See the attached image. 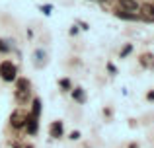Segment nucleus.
Masks as SVG:
<instances>
[{
    "label": "nucleus",
    "instance_id": "obj_13",
    "mask_svg": "<svg viewBox=\"0 0 154 148\" xmlns=\"http://www.w3.org/2000/svg\"><path fill=\"white\" fill-rule=\"evenodd\" d=\"M131 49H133V47H131V45H127V47H125V49H123V51H121V59H125V57H127V55H129V53H131Z\"/></svg>",
    "mask_w": 154,
    "mask_h": 148
},
{
    "label": "nucleus",
    "instance_id": "obj_15",
    "mask_svg": "<svg viewBox=\"0 0 154 148\" xmlns=\"http://www.w3.org/2000/svg\"><path fill=\"white\" fill-rule=\"evenodd\" d=\"M70 138H72V140H78V138H80V133H78V131H72V133H70Z\"/></svg>",
    "mask_w": 154,
    "mask_h": 148
},
{
    "label": "nucleus",
    "instance_id": "obj_12",
    "mask_svg": "<svg viewBox=\"0 0 154 148\" xmlns=\"http://www.w3.org/2000/svg\"><path fill=\"white\" fill-rule=\"evenodd\" d=\"M16 88H18V90H29V80L27 78H18L16 80Z\"/></svg>",
    "mask_w": 154,
    "mask_h": 148
},
{
    "label": "nucleus",
    "instance_id": "obj_6",
    "mask_svg": "<svg viewBox=\"0 0 154 148\" xmlns=\"http://www.w3.org/2000/svg\"><path fill=\"white\" fill-rule=\"evenodd\" d=\"M115 16H117L119 20H127V22H135V20H139L137 12H125V10H119V12H115Z\"/></svg>",
    "mask_w": 154,
    "mask_h": 148
},
{
    "label": "nucleus",
    "instance_id": "obj_10",
    "mask_svg": "<svg viewBox=\"0 0 154 148\" xmlns=\"http://www.w3.org/2000/svg\"><path fill=\"white\" fill-rule=\"evenodd\" d=\"M140 65H143L144 68H152L154 66V57L152 55H143V57H140Z\"/></svg>",
    "mask_w": 154,
    "mask_h": 148
},
{
    "label": "nucleus",
    "instance_id": "obj_18",
    "mask_svg": "<svg viewBox=\"0 0 154 148\" xmlns=\"http://www.w3.org/2000/svg\"><path fill=\"white\" fill-rule=\"evenodd\" d=\"M23 148H33V146H31V144H27V146H23Z\"/></svg>",
    "mask_w": 154,
    "mask_h": 148
},
{
    "label": "nucleus",
    "instance_id": "obj_16",
    "mask_svg": "<svg viewBox=\"0 0 154 148\" xmlns=\"http://www.w3.org/2000/svg\"><path fill=\"white\" fill-rule=\"evenodd\" d=\"M41 57H45V53H43V51H35V59H37V62L41 61Z\"/></svg>",
    "mask_w": 154,
    "mask_h": 148
},
{
    "label": "nucleus",
    "instance_id": "obj_3",
    "mask_svg": "<svg viewBox=\"0 0 154 148\" xmlns=\"http://www.w3.org/2000/svg\"><path fill=\"white\" fill-rule=\"evenodd\" d=\"M119 8L125 12H139V2L137 0H119Z\"/></svg>",
    "mask_w": 154,
    "mask_h": 148
},
{
    "label": "nucleus",
    "instance_id": "obj_4",
    "mask_svg": "<svg viewBox=\"0 0 154 148\" xmlns=\"http://www.w3.org/2000/svg\"><path fill=\"white\" fill-rule=\"evenodd\" d=\"M49 134H51L53 138H60V137H63V123H60V121L51 123V127H49Z\"/></svg>",
    "mask_w": 154,
    "mask_h": 148
},
{
    "label": "nucleus",
    "instance_id": "obj_11",
    "mask_svg": "<svg viewBox=\"0 0 154 148\" xmlns=\"http://www.w3.org/2000/svg\"><path fill=\"white\" fill-rule=\"evenodd\" d=\"M72 98H74L78 103H84V101H86V94H84L82 88H76V90L72 92Z\"/></svg>",
    "mask_w": 154,
    "mask_h": 148
},
{
    "label": "nucleus",
    "instance_id": "obj_7",
    "mask_svg": "<svg viewBox=\"0 0 154 148\" xmlns=\"http://www.w3.org/2000/svg\"><path fill=\"white\" fill-rule=\"evenodd\" d=\"M27 99H29V90H16V101L20 105L27 103Z\"/></svg>",
    "mask_w": 154,
    "mask_h": 148
},
{
    "label": "nucleus",
    "instance_id": "obj_8",
    "mask_svg": "<svg viewBox=\"0 0 154 148\" xmlns=\"http://www.w3.org/2000/svg\"><path fill=\"white\" fill-rule=\"evenodd\" d=\"M29 115H33V117L39 119V115H41V99L39 98H35L33 101H31V113Z\"/></svg>",
    "mask_w": 154,
    "mask_h": 148
},
{
    "label": "nucleus",
    "instance_id": "obj_9",
    "mask_svg": "<svg viewBox=\"0 0 154 148\" xmlns=\"http://www.w3.org/2000/svg\"><path fill=\"white\" fill-rule=\"evenodd\" d=\"M143 12H144V20H146V22L154 20V4H144Z\"/></svg>",
    "mask_w": 154,
    "mask_h": 148
},
{
    "label": "nucleus",
    "instance_id": "obj_5",
    "mask_svg": "<svg viewBox=\"0 0 154 148\" xmlns=\"http://www.w3.org/2000/svg\"><path fill=\"white\" fill-rule=\"evenodd\" d=\"M23 127H27V133H29V134H35V133H37V117L27 115V117H26V125H23Z\"/></svg>",
    "mask_w": 154,
    "mask_h": 148
},
{
    "label": "nucleus",
    "instance_id": "obj_1",
    "mask_svg": "<svg viewBox=\"0 0 154 148\" xmlns=\"http://www.w3.org/2000/svg\"><path fill=\"white\" fill-rule=\"evenodd\" d=\"M16 74H18V68H16V65H12V61L0 62V76H2V80L12 82V80H16Z\"/></svg>",
    "mask_w": 154,
    "mask_h": 148
},
{
    "label": "nucleus",
    "instance_id": "obj_2",
    "mask_svg": "<svg viewBox=\"0 0 154 148\" xmlns=\"http://www.w3.org/2000/svg\"><path fill=\"white\" fill-rule=\"evenodd\" d=\"M26 117L27 115L23 113V111H14L10 117V125L14 127V129H22L23 125H26Z\"/></svg>",
    "mask_w": 154,
    "mask_h": 148
},
{
    "label": "nucleus",
    "instance_id": "obj_14",
    "mask_svg": "<svg viewBox=\"0 0 154 148\" xmlns=\"http://www.w3.org/2000/svg\"><path fill=\"white\" fill-rule=\"evenodd\" d=\"M60 88H64V90H70V82H68L66 78H64V80H60Z\"/></svg>",
    "mask_w": 154,
    "mask_h": 148
},
{
    "label": "nucleus",
    "instance_id": "obj_17",
    "mask_svg": "<svg viewBox=\"0 0 154 148\" xmlns=\"http://www.w3.org/2000/svg\"><path fill=\"white\" fill-rule=\"evenodd\" d=\"M146 99H148V101H154V92H148V95H146Z\"/></svg>",
    "mask_w": 154,
    "mask_h": 148
}]
</instances>
